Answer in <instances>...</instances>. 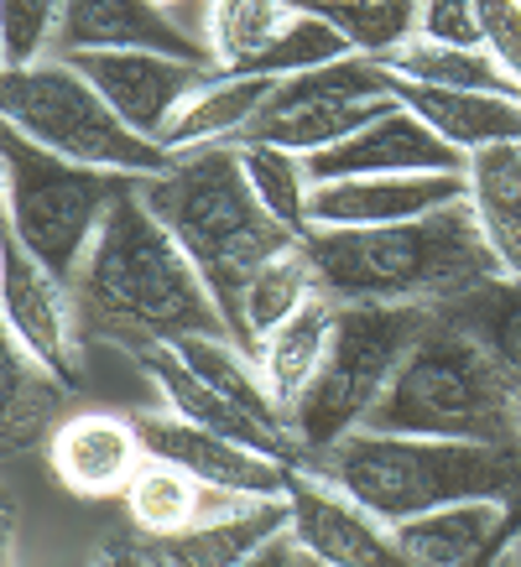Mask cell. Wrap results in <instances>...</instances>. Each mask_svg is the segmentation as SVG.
<instances>
[{
    "instance_id": "19",
    "label": "cell",
    "mask_w": 521,
    "mask_h": 567,
    "mask_svg": "<svg viewBox=\"0 0 521 567\" xmlns=\"http://www.w3.org/2000/svg\"><path fill=\"white\" fill-rule=\"evenodd\" d=\"M391 73V69H386ZM391 100H401L417 121L438 131L459 156L521 141V94H480V89H433L391 73Z\"/></svg>"
},
{
    "instance_id": "40",
    "label": "cell",
    "mask_w": 521,
    "mask_h": 567,
    "mask_svg": "<svg viewBox=\"0 0 521 567\" xmlns=\"http://www.w3.org/2000/svg\"><path fill=\"white\" fill-rule=\"evenodd\" d=\"M517 526H521V505H511V511H505V526L490 536V547L480 551V557H474L469 567H496V563H501L505 551H511V542H517Z\"/></svg>"
},
{
    "instance_id": "4",
    "label": "cell",
    "mask_w": 521,
    "mask_h": 567,
    "mask_svg": "<svg viewBox=\"0 0 521 567\" xmlns=\"http://www.w3.org/2000/svg\"><path fill=\"white\" fill-rule=\"evenodd\" d=\"M303 468L339 484L386 526H407L464 499H496V505L521 499V447L453 443V437H401L360 427L345 443L303 458Z\"/></svg>"
},
{
    "instance_id": "10",
    "label": "cell",
    "mask_w": 521,
    "mask_h": 567,
    "mask_svg": "<svg viewBox=\"0 0 521 567\" xmlns=\"http://www.w3.org/2000/svg\"><path fill=\"white\" fill-rule=\"evenodd\" d=\"M0 312L11 344H21L37 364H48L69 391L84 385V318L73 287H63L48 266H37L11 235L0 240Z\"/></svg>"
},
{
    "instance_id": "33",
    "label": "cell",
    "mask_w": 521,
    "mask_h": 567,
    "mask_svg": "<svg viewBox=\"0 0 521 567\" xmlns=\"http://www.w3.org/2000/svg\"><path fill=\"white\" fill-rule=\"evenodd\" d=\"M293 21V0H208L204 48L214 69L241 73L277 42V32Z\"/></svg>"
},
{
    "instance_id": "18",
    "label": "cell",
    "mask_w": 521,
    "mask_h": 567,
    "mask_svg": "<svg viewBox=\"0 0 521 567\" xmlns=\"http://www.w3.org/2000/svg\"><path fill=\"white\" fill-rule=\"evenodd\" d=\"M79 52H167V58L214 63L208 48H198L156 0H63L58 58H79Z\"/></svg>"
},
{
    "instance_id": "9",
    "label": "cell",
    "mask_w": 521,
    "mask_h": 567,
    "mask_svg": "<svg viewBox=\"0 0 521 567\" xmlns=\"http://www.w3.org/2000/svg\"><path fill=\"white\" fill-rule=\"evenodd\" d=\"M391 73L376 58H345L318 73L282 79L260 121L245 131V141H272L297 156H318L349 141L355 131L391 110Z\"/></svg>"
},
{
    "instance_id": "12",
    "label": "cell",
    "mask_w": 521,
    "mask_h": 567,
    "mask_svg": "<svg viewBox=\"0 0 521 567\" xmlns=\"http://www.w3.org/2000/svg\"><path fill=\"white\" fill-rule=\"evenodd\" d=\"M136 432L146 443V458L183 468L204 489H225V495H245V499H287L293 464H277V458H266L256 447H241L229 437H219V432L193 427V422L173 416L167 406L136 412Z\"/></svg>"
},
{
    "instance_id": "16",
    "label": "cell",
    "mask_w": 521,
    "mask_h": 567,
    "mask_svg": "<svg viewBox=\"0 0 521 567\" xmlns=\"http://www.w3.org/2000/svg\"><path fill=\"white\" fill-rule=\"evenodd\" d=\"M464 173H401V177H339L313 188V229H381V224L428 219L464 204Z\"/></svg>"
},
{
    "instance_id": "3",
    "label": "cell",
    "mask_w": 521,
    "mask_h": 567,
    "mask_svg": "<svg viewBox=\"0 0 521 567\" xmlns=\"http://www.w3.org/2000/svg\"><path fill=\"white\" fill-rule=\"evenodd\" d=\"M141 198L167 235L183 245V256L198 266L204 287L225 312L229 333L241 339V302L266 260L293 250V235L282 229L245 183L235 146H204L183 152L162 177H141Z\"/></svg>"
},
{
    "instance_id": "13",
    "label": "cell",
    "mask_w": 521,
    "mask_h": 567,
    "mask_svg": "<svg viewBox=\"0 0 521 567\" xmlns=\"http://www.w3.org/2000/svg\"><path fill=\"white\" fill-rule=\"evenodd\" d=\"M104 100L115 104L131 131L162 141L177 110L214 79V63H193V58H167V52H79L69 58Z\"/></svg>"
},
{
    "instance_id": "6",
    "label": "cell",
    "mask_w": 521,
    "mask_h": 567,
    "mask_svg": "<svg viewBox=\"0 0 521 567\" xmlns=\"http://www.w3.org/2000/svg\"><path fill=\"white\" fill-rule=\"evenodd\" d=\"M433 328V308L422 302H345L334 323L329 360L287 412V427L303 443V458L345 443L360 432L401 375L417 339Z\"/></svg>"
},
{
    "instance_id": "29",
    "label": "cell",
    "mask_w": 521,
    "mask_h": 567,
    "mask_svg": "<svg viewBox=\"0 0 521 567\" xmlns=\"http://www.w3.org/2000/svg\"><path fill=\"white\" fill-rule=\"evenodd\" d=\"M235 152H241L245 183H251V193L260 198V208H266L293 240H303L313 229V188H318L308 156L287 152V146H272V141H235Z\"/></svg>"
},
{
    "instance_id": "45",
    "label": "cell",
    "mask_w": 521,
    "mask_h": 567,
    "mask_svg": "<svg viewBox=\"0 0 521 567\" xmlns=\"http://www.w3.org/2000/svg\"><path fill=\"white\" fill-rule=\"evenodd\" d=\"M308 567H318V563H308Z\"/></svg>"
},
{
    "instance_id": "25",
    "label": "cell",
    "mask_w": 521,
    "mask_h": 567,
    "mask_svg": "<svg viewBox=\"0 0 521 567\" xmlns=\"http://www.w3.org/2000/svg\"><path fill=\"white\" fill-rule=\"evenodd\" d=\"M334 323H339V302L329 292H318L303 312H293L287 323L256 349V364L272 395L282 401V412H293L297 395L308 391L324 360H329V344H334Z\"/></svg>"
},
{
    "instance_id": "22",
    "label": "cell",
    "mask_w": 521,
    "mask_h": 567,
    "mask_svg": "<svg viewBox=\"0 0 521 567\" xmlns=\"http://www.w3.org/2000/svg\"><path fill=\"white\" fill-rule=\"evenodd\" d=\"M464 183H469L464 204L474 214V224H480L501 276L521 281V141L474 152L464 167Z\"/></svg>"
},
{
    "instance_id": "32",
    "label": "cell",
    "mask_w": 521,
    "mask_h": 567,
    "mask_svg": "<svg viewBox=\"0 0 521 567\" xmlns=\"http://www.w3.org/2000/svg\"><path fill=\"white\" fill-rule=\"evenodd\" d=\"M386 69L397 79L412 84H433V89H480V94H521L517 79L490 58L486 48H449V42H428L412 37L407 48H397L386 58Z\"/></svg>"
},
{
    "instance_id": "30",
    "label": "cell",
    "mask_w": 521,
    "mask_h": 567,
    "mask_svg": "<svg viewBox=\"0 0 521 567\" xmlns=\"http://www.w3.org/2000/svg\"><path fill=\"white\" fill-rule=\"evenodd\" d=\"M318 297V276H313V260L303 256V240L293 250H282L277 260H266L256 271V281L245 287L241 302V344L256 354L272 333H277L293 312H303Z\"/></svg>"
},
{
    "instance_id": "35",
    "label": "cell",
    "mask_w": 521,
    "mask_h": 567,
    "mask_svg": "<svg viewBox=\"0 0 521 567\" xmlns=\"http://www.w3.org/2000/svg\"><path fill=\"white\" fill-rule=\"evenodd\" d=\"M58 32H63V0H0V73L52 58Z\"/></svg>"
},
{
    "instance_id": "27",
    "label": "cell",
    "mask_w": 521,
    "mask_h": 567,
    "mask_svg": "<svg viewBox=\"0 0 521 567\" xmlns=\"http://www.w3.org/2000/svg\"><path fill=\"white\" fill-rule=\"evenodd\" d=\"M173 349L208 391H219L225 401H235L241 412L260 416V422H287L282 401L272 395L266 375H260L256 354H251L241 339H229V333H188V339H177Z\"/></svg>"
},
{
    "instance_id": "31",
    "label": "cell",
    "mask_w": 521,
    "mask_h": 567,
    "mask_svg": "<svg viewBox=\"0 0 521 567\" xmlns=\"http://www.w3.org/2000/svg\"><path fill=\"white\" fill-rule=\"evenodd\" d=\"M293 6L324 17L349 42L355 58H376V63L407 48L417 37V17H422L417 0H293Z\"/></svg>"
},
{
    "instance_id": "38",
    "label": "cell",
    "mask_w": 521,
    "mask_h": 567,
    "mask_svg": "<svg viewBox=\"0 0 521 567\" xmlns=\"http://www.w3.org/2000/svg\"><path fill=\"white\" fill-rule=\"evenodd\" d=\"M89 567H162V563H156V551H152V536H141L136 526H131V532L104 536Z\"/></svg>"
},
{
    "instance_id": "41",
    "label": "cell",
    "mask_w": 521,
    "mask_h": 567,
    "mask_svg": "<svg viewBox=\"0 0 521 567\" xmlns=\"http://www.w3.org/2000/svg\"><path fill=\"white\" fill-rule=\"evenodd\" d=\"M505 563L521 567V526H517V542H511V551H505Z\"/></svg>"
},
{
    "instance_id": "20",
    "label": "cell",
    "mask_w": 521,
    "mask_h": 567,
    "mask_svg": "<svg viewBox=\"0 0 521 567\" xmlns=\"http://www.w3.org/2000/svg\"><path fill=\"white\" fill-rule=\"evenodd\" d=\"M293 526L287 499H245L214 520H198L188 532L152 542L162 567H245L266 542H277Z\"/></svg>"
},
{
    "instance_id": "14",
    "label": "cell",
    "mask_w": 521,
    "mask_h": 567,
    "mask_svg": "<svg viewBox=\"0 0 521 567\" xmlns=\"http://www.w3.org/2000/svg\"><path fill=\"white\" fill-rule=\"evenodd\" d=\"M115 349L131 354L146 370V380L156 385L162 406L173 416H183V422H193V427H204V432H219V437H229V443H241V447H256V453L277 458V464H293V468L303 464V443L293 437L287 422H260V416L241 412L235 401H225L219 391H208L204 380L177 360L173 344H162V339H125Z\"/></svg>"
},
{
    "instance_id": "23",
    "label": "cell",
    "mask_w": 521,
    "mask_h": 567,
    "mask_svg": "<svg viewBox=\"0 0 521 567\" xmlns=\"http://www.w3.org/2000/svg\"><path fill=\"white\" fill-rule=\"evenodd\" d=\"M121 499H125L131 526H136L141 536H152V542L177 536V532H188V526H198V520H214V516H225V511H235V505H245V495L204 489V484L188 480L183 468L156 464V458L141 464V474L131 480V489H125Z\"/></svg>"
},
{
    "instance_id": "2",
    "label": "cell",
    "mask_w": 521,
    "mask_h": 567,
    "mask_svg": "<svg viewBox=\"0 0 521 567\" xmlns=\"http://www.w3.org/2000/svg\"><path fill=\"white\" fill-rule=\"evenodd\" d=\"M303 256L313 260L318 292L345 302H422L443 308L501 276L469 204H449L428 219L381 229H308Z\"/></svg>"
},
{
    "instance_id": "11",
    "label": "cell",
    "mask_w": 521,
    "mask_h": 567,
    "mask_svg": "<svg viewBox=\"0 0 521 567\" xmlns=\"http://www.w3.org/2000/svg\"><path fill=\"white\" fill-rule=\"evenodd\" d=\"M287 516H293L287 532L318 567H417L401 547L397 526L370 516L360 499H349L339 484L318 480L303 464L287 480Z\"/></svg>"
},
{
    "instance_id": "21",
    "label": "cell",
    "mask_w": 521,
    "mask_h": 567,
    "mask_svg": "<svg viewBox=\"0 0 521 567\" xmlns=\"http://www.w3.org/2000/svg\"><path fill=\"white\" fill-rule=\"evenodd\" d=\"M282 79H256V73H214L198 94H193L177 121L167 125L162 146L173 156L183 152H204V146H235L245 141V131L260 121V110L272 104Z\"/></svg>"
},
{
    "instance_id": "43",
    "label": "cell",
    "mask_w": 521,
    "mask_h": 567,
    "mask_svg": "<svg viewBox=\"0 0 521 567\" xmlns=\"http://www.w3.org/2000/svg\"><path fill=\"white\" fill-rule=\"evenodd\" d=\"M156 6H177V0H156Z\"/></svg>"
},
{
    "instance_id": "34",
    "label": "cell",
    "mask_w": 521,
    "mask_h": 567,
    "mask_svg": "<svg viewBox=\"0 0 521 567\" xmlns=\"http://www.w3.org/2000/svg\"><path fill=\"white\" fill-rule=\"evenodd\" d=\"M345 58H355L345 37L334 32L324 17L293 6V21L277 32V42L260 52L256 63H245L241 73H256V79H297V73H318V69H329V63H345Z\"/></svg>"
},
{
    "instance_id": "28",
    "label": "cell",
    "mask_w": 521,
    "mask_h": 567,
    "mask_svg": "<svg viewBox=\"0 0 521 567\" xmlns=\"http://www.w3.org/2000/svg\"><path fill=\"white\" fill-rule=\"evenodd\" d=\"M433 312L449 328H459L464 339H474L490 360L501 364V375L521 391V281L496 276V281L453 297V302H443Z\"/></svg>"
},
{
    "instance_id": "17",
    "label": "cell",
    "mask_w": 521,
    "mask_h": 567,
    "mask_svg": "<svg viewBox=\"0 0 521 567\" xmlns=\"http://www.w3.org/2000/svg\"><path fill=\"white\" fill-rule=\"evenodd\" d=\"M52 480L79 499L125 495L131 480L146 464V443L136 432V416L115 412H69L48 443Z\"/></svg>"
},
{
    "instance_id": "26",
    "label": "cell",
    "mask_w": 521,
    "mask_h": 567,
    "mask_svg": "<svg viewBox=\"0 0 521 567\" xmlns=\"http://www.w3.org/2000/svg\"><path fill=\"white\" fill-rule=\"evenodd\" d=\"M505 511L511 505H496V499H464V505H443V511L407 520L397 526V536L417 567H469L505 526Z\"/></svg>"
},
{
    "instance_id": "5",
    "label": "cell",
    "mask_w": 521,
    "mask_h": 567,
    "mask_svg": "<svg viewBox=\"0 0 521 567\" xmlns=\"http://www.w3.org/2000/svg\"><path fill=\"white\" fill-rule=\"evenodd\" d=\"M376 432L401 437H453V443L521 447L517 427V385L486 349L464 339L433 312V328L417 339L386 401L365 422Z\"/></svg>"
},
{
    "instance_id": "42",
    "label": "cell",
    "mask_w": 521,
    "mask_h": 567,
    "mask_svg": "<svg viewBox=\"0 0 521 567\" xmlns=\"http://www.w3.org/2000/svg\"><path fill=\"white\" fill-rule=\"evenodd\" d=\"M517 427H521V391H517Z\"/></svg>"
},
{
    "instance_id": "1",
    "label": "cell",
    "mask_w": 521,
    "mask_h": 567,
    "mask_svg": "<svg viewBox=\"0 0 521 567\" xmlns=\"http://www.w3.org/2000/svg\"><path fill=\"white\" fill-rule=\"evenodd\" d=\"M73 302H79L84 333L104 344H125V339L177 344L188 333H229L198 266L183 256L167 224L146 208L141 183L110 208L100 240L73 281Z\"/></svg>"
},
{
    "instance_id": "24",
    "label": "cell",
    "mask_w": 521,
    "mask_h": 567,
    "mask_svg": "<svg viewBox=\"0 0 521 567\" xmlns=\"http://www.w3.org/2000/svg\"><path fill=\"white\" fill-rule=\"evenodd\" d=\"M69 395L73 391L52 375L48 364H37L27 349L6 339V349H0V412H6L0 416V437H6V453L52 443Z\"/></svg>"
},
{
    "instance_id": "39",
    "label": "cell",
    "mask_w": 521,
    "mask_h": 567,
    "mask_svg": "<svg viewBox=\"0 0 521 567\" xmlns=\"http://www.w3.org/2000/svg\"><path fill=\"white\" fill-rule=\"evenodd\" d=\"M245 567H308V551L297 547V536H293V532H282L277 542H266V547H260Z\"/></svg>"
},
{
    "instance_id": "37",
    "label": "cell",
    "mask_w": 521,
    "mask_h": 567,
    "mask_svg": "<svg viewBox=\"0 0 521 567\" xmlns=\"http://www.w3.org/2000/svg\"><path fill=\"white\" fill-rule=\"evenodd\" d=\"M417 37L428 42H449V48H486L480 42V21H474V0H417Z\"/></svg>"
},
{
    "instance_id": "36",
    "label": "cell",
    "mask_w": 521,
    "mask_h": 567,
    "mask_svg": "<svg viewBox=\"0 0 521 567\" xmlns=\"http://www.w3.org/2000/svg\"><path fill=\"white\" fill-rule=\"evenodd\" d=\"M480 42L521 89V0H474Z\"/></svg>"
},
{
    "instance_id": "7",
    "label": "cell",
    "mask_w": 521,
    "mask_h": 567,
    "mask_svg": "<svg viewBox=\"0 0 521 567\" xmlns=\"http://www.w3.org/2000/svg\"><path fill=\"white\" fill-rule=\"evenodd\" d=\"M0 115L6 131L94 173H121L141 183V177H162L177 162L162 141L131 131L115 115V104L58 52L32 69L0 73Z\"/></svg>"
},
{
    "instance_id": "8",
    "label": "cell",
    "mask_w": 521,
    "mask_h": 567,
    "mask_svg": "<svg viewBox=\"0 0 521 567\" xmlns=\"http://www.w3.org/2000/svg\"><path fill=\"white\" fill-rule=\"evenodd\" d=\"M0 162H6V235L63 287H73L110 208L136 188V177L73 167L17 131L0 136Z\"/></svg>"
},
{
    "instance_id": "15",
    "label": "cell",
    "mask_w": 521,
    "mask_h": 567,
    "mask_svg": "<svg viewBox=\"0 0 521 567\" xmlns=\"http://www.w3.org/2000/svg\"><path fill=\"white\" fill-rule=\"evenodd\" d=\"M313 183H339V177H401V173H464L469 156H459L449 141L428 131L407 104H391L386 115L355 131L329 152L308 156Z\"/></svg>"
},
{
    "instance_id": "44",
    "label": "cell",
    "mask_w": 521,
    "mask_h": 567,
    "mask_svg": "<svg viewBox=\"0 0 521 567\" xmlns=\"http://www.w3.org/2000/svg\"><path fill=\"white\" fill-rule=\"evenodd\" d=\"M496 567H511V563H505V557H501V563H496Z\"/></svg>"
}]
</instances>
